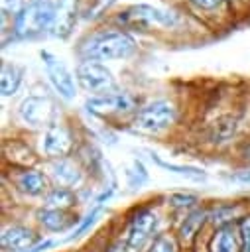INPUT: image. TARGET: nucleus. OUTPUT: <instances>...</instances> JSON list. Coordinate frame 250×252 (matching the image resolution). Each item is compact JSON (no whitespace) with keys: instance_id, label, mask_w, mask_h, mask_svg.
<instances>
[{"instance_id":"1","label":"nucleus","mask_w":250,"mask_h":252,"mask_svg":"<svg viewBox=\"0 0 250 252\" xmlns=\"http://www.w3.org/2000/svg\"><path fill=\"white\" fill-rule=\"evenodd\" d=\"M134 51H136L134 37L122 30H102L91 35L81 47L85 59H93V61L128 59L134 55Z\"/></svg>"},{"instance_id":"2","label":"nucleus","mask_w":250,"mask_h":252,"mask_svg":"<svg viewBox=\"0 0 250 252\" xmlns=\"http://www.w3.org/2000/svg\"><path fill=\"white\" fill-rule=\"evenodd\" d=\"M159 234V213L156 207L136 209L128 220V228L124 234L126 252H146L152 240Z\"/></svg>"},{"instance_id":"3","label":"nucleus","mask_w":250,"mask_h":252,"mask_svg":"<svg viewBox=\"0 0 250 252\" xmlns=\"http://www.w3.org/2000/svg\"><path fill=\"white\" fill-rule=\"evenodd\" d=\"M177 118V108L169 100H154L146 106H142L134 118H132V128L140 134H159L167 130Z\"/></svg>"},{"instance_id":"4","label":"nucleus","mask_w":250,"mask_h":252,"mask_svg":"<svg viewBox=\"0 0 250 252\" xmlns=\"http://www.w3.org/2000/svg\"><path fill=\"white\" fill-rule=\"evenodd\" d=\"M55 8L57 6L51 0H31L16 16V33L22 37H31L45 30H51Z\"/></svg>"},{"instance_id":"5","label":"nucleus","mask_w":250,"mask_h":252,"mask_svg":"<svg viewBox=\"0 0 250 252\" xmlns=\"http://www.w3.org/2000/svg\"><path fill=\"white\" fill-rule=\"evenodd\" d=\"M75 79L81 85V89L91 93L93 96L114 93V89H116V83H114L110 69H106V65L93 61V59H85L77 65Z\"/></svg>"},{"instance_id":"6","label":"nucleus","mask_w":250,"mask_h":252,"mask_svg":"<svg viewBox=\"0 0 250 252\" xmlns=\"http://www.w3.org/2000/svg\"><path fill=\"white\" fill-rule=\"evenodd\" d=\"M18 116L30 128H45L47 130L51 124H55L57 108H55V102L49 96L30 94L22 100V104L18 108Z\"/></svg>"},{"instance_id":"7","label":"nucleus","mask_w":250,"mask_h":252,"mask_svg":"<svg viewBox=\"0 0 250 252\" xmlns=\"http://www.w3.org/2000/svg\"><path fill=\"white\" fill-rule=\"evenodd\" d=\"M120 20H126L130 24H140V26H161V28H173L177 24V16L169 10H161L157 6L150 4H136L130 6Z\"/></svg>"},{"instance_id":"8","label":"nucleus","mask_w":250,"mask_h":252,"mask_svg":"<svg viewBox=\"0 0 250 252\" xmlns=\"http://www.w3.org/2000/svg\"><path fill=\"white\" fill-rule=\"evenodd\" d=\"M41 59L45 63V71H47V77H49V83L53 85V89L59 93V96L63 98H73L75 96V79L71 75V71L65 67V63L61 59H57L53 53L49 51H41Z\"/></svg>"},{"instance_id":"9","label":"nucleus","mask_w":250,"mask_h":252,"mask_svg":"<svg viewBox=\"0 0 250 252\" xmlns=\"http://www.w3.org/2000/svg\"><path fill=\"white\" fill-rule=\"evenodd\" d=\"M39 242L33 228L20 224V222H8L2 226L0 232V246L2 252H26L31 246Z\"/></svg>"},{"instance_id":"10","label":"nucleus","mask_w":250,"mask_h":252,"mask_svg":"<svg viewBox=\"0 0 250 252\" xmlns=\"http://www.w3.org/2000/svg\"><path fill=\"white\" fill-rule=\"evenodd\" d=\"M41 150H43V156L49 161L51 159H63V158H67L71 154V150H73V136H71L69 128H65L59 122L51 124L43 132Z\"/></svg>"},{"instance_id":"11","label":"nucleus","mask_w":250,"mask_h":252,"mask_svg":"<svg viewBox=\"0 0 250 252\" xmlns=\"http://www.w3.org/2000/svg\"><path fill=\"white\" fill-rule=\"evenodd\" d=\"M47 177L51 179L53 187L75 189L83 181V171L77 165V161L63 158V159H51L47 163Z\"/></svg>"},{"instance_id":"12","label":"nucleus","mask_w":250,"mask_h":252,"mask_svg":"<svg viewBox=\"0 0 250 252\" xmlns=\"http://www.w3.org/2000/svg\"><path fill=\"white\" fill-rule=\"evenodd\" d=\"M87 108L94 114L108 116V114H120L134 108V100L126 93H106L100 96H93L87 100Z\"/></svg>"},{"instance_id":"13","label":"nucleus","mask_w":250,"mask_h":252,"mask_svg":"<svg viewBox=\"0 0 250 252\" xmlns=\"http://www.w3.org/2000/svg\"><path fill=\"white\" fill-rule=\"evenodd\" d=\"M236 222L215 226L207 240V252H240V236Z\"/></svg>"},{"instance_id":"14","label":"nucleus","mask_w":250,"mask_h":252,"mask_svg":"<svg viewBox=\"0 0 250 252\" xmlns=\"http://www.w3.org/2000/svg\"><path fill=\"white\" fill-rule=\"evenodd\" d=\"M14 185L20 193L28 197H39L45 195L47 189V175L41 173L35 167H22L14 173Z\"/></svg>"},{"instance_id":"15","label":"nucleus","mask_w":250,"mask_h":252,"mask_svg":"<svg viewBox=\"0 0 250 252\" xmlns=\"http://www.w3.org/2000/svg\"><path fill=\"white\" fill-rule=\"evenodd\" d=\"M35 219L47 232H65L79 222L77 215H73L71 211H57L47 207H41L35 213Z\"/></svg>"},{"instance_id":"16","label":"nucleus","mask_w":250,"mask_h":252,"mask_svg":"<svg viewBox=\"0 0 250 252\" xmlns=\"http://www.w3.org/2000/svg\"><path fill=\"white\" fill-rule=\"evenodd\" d=\"M207 222H209V209L197 207V209L189 211V213L183 217V220H181V224H179V228H177V238H179V242L193 244V242L201 236V230H203V226H205Z\"/></svg>"},{"instance_id":"17","label":"nucleus","mask_w":250,"mask_h":252,"mask_svg":"<svg viewBox=\"0 0 250 252\" xmlns=\"http://www.w3.org/2000/svg\"><path fill=\"white\" fill-rule=\"evenodd\" d=\"M75 22H77V0H59L55 8V20L51 26L53 35L67 37L73 32Z\"/></svg>"},{"instance_id":"18","label":"nucleus","mask_w":250,"mask_h":252,"mask_svg":"<svg viewBox=\"0 0 250 252\" xmlns=\"http://www.w3.org/2000/svg\"><path fill=\"white\" fill-rule=\"evenodd\" d=\"M77 203V195L73 189L65 187H51L43 195V207L47 209H57V211H71Z\"/></svg>"},{"instance_id":"19","label":"nucleus","mask_w":250,"mask_h":252,"mask_svg":"<svg viewBox=\"0 0 250 252\" xmlns=\"http://www.w3.org/2000/svg\"><path fill=\"white\" fill-rule=\"evenodd\" d=\"M22 77H24V69L16 63H2V71H0V89L4 96H12L18 93L20 85H22Z\"/></svg>"},{"instance_id":"20","label":"nucleus","mask_w":250,"mask_h":252,"mask_svg":"<svg viewBox=\"0 0 250 252\" xmlns=\"http://www.w3.org/2000/svg\"><path fill=\"white\" fill-rule=\"evenodd\" d=\"M240 209L236 205H217L215 209L209 211V222L215 226H222L228 222H236L240 219Z\"/></svg>"},{"instance_id":"21","label":"nucleus","mask_w":250,"mask_h":252,"mask_svg":"<svg viewBox=\"0 0 250 252\" xmlns=\"http://www.w3.org/2000/svg\"><path fill=\"white\" fill-rule=\"evenodd\" d=\"M179 238L173 232H159L152 244L146 248V252H179Z\"/></svg>"},{"instance_id":"22","label":"nucleus","mask_w":250,"mask_h":252,"mask_svg":"<svg viewBox=\"0 0 250 252\" xmlns=\"http://www.w3.org/2000/svg\"><path fill=\"white\" fill-rule=\"evenodd\" d=\"M152 159H154L159 167H163V169H167V171H173V173H179V175H185V177H193V179H203V177H205V171H203V169H199V167L167 163V161H163L161 158H157L156 154H152Z\"/></svg>"},{"instance_id":"23","label":"nucleus","mask_w":250,"mask_h":252,"mask_svg":"<svg viewBox=\"0 0 250 252\" xmlns=\"http://www.w3.org/2000/svg\"><path fill=\"white\" fill-rule=\"evenodd\" d=\"M197 203H199V197L193 193H173L167 197V205L175 211H185V215L197 209Z\"/></svg>"},{"instance_id":"24","label":"nucleus","mask_w":250,"mask_h":252,"mask_svg":"<svg viewBox=\"0 0 250 252\" xmlns=\"http://www.w3.org/2000/svg\"><path fill=\"white\" fill-rule=\"evenodd\" d=\"M236 224L240 236V252H250V215H242Z\"/></svg>"},{"instance_id":"25","label":"nucleus","mask_w":250,"mask_h":252,"mask_svg":"<svg viewBox=\"0 0 250 252\" xmlns=\"http://www.w3.org/2000/svg\"><path fill=\"white\" fill-rule=\"evenodd\" d=\"M98 215H100V205H96V207H93V209H91V213L85 217V220H81V222H79V226L73 230L71 238H79V236H83V232H85L89 226H93V222L98 219Z\"/></svg>"},{"instance_id":"26","label":"nucleus","mask_w":250,"mask_h":252,"mask_svg":"<svg viewBox=\"0 0 250 252\" xmlns=\"http://www.w3.org/2000/svg\"><path fill=\"white\" fill-rule=\"evenodd\" d=\"M53 244H55V240H51V238H45V240L37 242L35 246H31V248H30V250H26V252H45V250H49Z\"/></svg>"},{"instance_id":"27","label":"nucleus","mask_w":250,"mask_h":252,"mask_svg":"<svg viewBox=\"0 0 250 252\" xmlns=\"http://www.w3.org/2000/svg\"><path fill=\"white\" fill-rule=\"evenodd\" d=\"M191 2H195L197 6H201L205 10H213V8H219L222 4V0H191Z\"/></svg>"},{"instance_id":"28","label":"nucleus","mask_w":250,"mask_h":252,"mask_svg":"<svg viewBox=\"0 0 250 252\" xmlns=\"http://www.w3.org/2000/svg\"><path fill=\"white\" fill-rule=\"evenodd\" d=\"M104 252H126V246H124V240L120 238V240H116V242H112Z\"/></svg>"},{"instance_id":"29","label":"nucleus","mask_w":250,"mask_h":252,"mask_svg":"<svg viewBox=\"0 0 250 252\" xmlns=\"http://www.w3.org/2000/svg\"><path fill=\"white\" fill-rule=\"evenodd\" d=\"M234 179H236V181H242V183H250V169H244V171L236 173Z\"/></svg>"},{"instance_id":"30","label":"nucleus","mask_w":250,"mask_h":252,"mask_svg":"<svg viewBox=\"0 0 250 252\" xmlns=\"http://www.w3.org/2000/svg\"><path fill=\"white\" fill-rule=\"evenodd\" d=\"M244 158H246V161H250V146L244 150Z\"/></svg>"}]
</instances>
